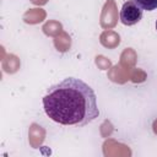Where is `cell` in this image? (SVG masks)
Returning <instances> with one entry per match:
<instances>
[{
  "label": "cell",
  "instance_id": "4",
  "mask_svg": "<svg viewBox=\"0 0 157 157\" xmlns=\"http://www.w3.org/2000/svg\"><path fill=\"white\" fill-rule=\"evenodd\" d=\"M156 29H157V21H156Z\"/></svg>",
  "mask_w": 157,
  "mask_h": 157
},
{
  "label": "cell",
  "instance_id": "3",
  "mask_svg": "<svg viewBox=\"0 0 157 157\" xmlns=\"http://www.w3.org/2000/svg\"><path fill=\"white\" fill-rule=\"evenodd\" d=\"M137 6H140L142 10L152 11L157 9V0H134Z\"/></svg>",
  "mask_w": 157,
  "mask_h": 157
},
{
  "label": "cell",
  "instance_id": "1",
  "mask_svg": "<svg viewBox=\"0 0 157 157\" xmlns=\"http://www.w3.org/2000/svg\"><path fill=\"white\" fill-rule=\"evenodd\" d=\"M43 108L53 121L65 126H85L99 115L93 88L75 77L50 86L43 97Z\"/></svg>",
  "mask_w": 157,
  "mask_h": 157
},
{
  "label": "cell",
  "instance_id": "2",
  "mask_svg": "<svg viewBox=\"0 0 157 157\" xmlns=\"http://www.w3.org/2000/svg\"><path fill=\"white\" fill-rule=\"evenodd\" d=\"M142 18V9L135 4L134 0L124 2L120 10V21L125 26H134Z\"/></svg>",
  "mask_w": 157,
  "mask_h": 157
}]
</instances>
